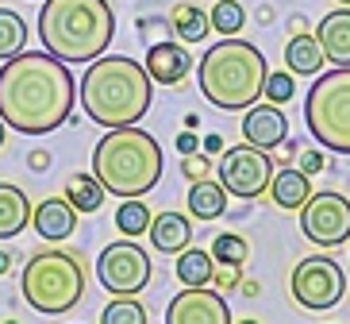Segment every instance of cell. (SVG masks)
Instances as JSON below:
<instances>
[{
	"label": "cell",
	"mask_w": 350,
	"mask_h": 324,
	"mask_svg": "<svg viewBox=\"0 0 350 324\" xmlns=\"http://www.w3.org/2000/svg\"><path fill=\"white\" fill-rule=\"evenodd\" d=\"M116 35V12L108 0H42L39 39L62 62H93Z\"/></svg>",
	"instance_id": "4"
},
{
	"label": "cell",
	"mask_w": 350,
	"mask_h": 324,
	"mask_svg": "<svg viewBox=\"0 0 350 324\" xmlns=\"http://www.w3.org/2000/svg\"><path fill=\"white\" fill-rule=\"evenodd\" d=\"M31 228L39 232V240L62 243L77 228V209L66 197H46L39 209H31Z\"/></svg>",
	"instance_id": "15"
},
{
	"label": "cell",
	"mask_w": 350,
	"mask_h": 324,
	"mask_svg": "<svg viewBox=\"0 0 350 324\" xmlns=\"http://www.w3.org/2000/svg\"><path fill=\"white\" fill-rule=\"evenodd\" d=\"M219 186L227 193H235V197L250 201L258 193H266L269 189V178H273V158L269 151L254 143H243V147H227L224 155H219Z\"/></svg>",
	"instance_id": "10"
},
{
	"label": "cell",
	"mask_w": 350,
	"mask_h": 324,
	"mask_svg": "<svg viewBox=\"0 0 350 324\" xmlns=\"http://www.w3.org/2000/svg\"><path fill=\"white\" fill-rule=\"evenodd\" d=\"M239 324H262V321H254V316H247V321H239Z\"/></svg>",
	"instance_id": "40"
},
{
	"label": "cell",
	"mask_w": 350,
	"mask_h": 324,
	"mask_svg": "<svg viewBox=\"0 0 350 324\" xmlns=\"http://www.w3.org/2000/svg\"><path fill=\"white\" fill-rule=\"evenodd\" d=\"M4 143H8V124L0 120V151H4Z\"/></svg>",
	"instance_id": "39"
},
{
	"label": "cell",
	"mask_w": 350,
	"mask_h": 324,
	"mask_svg": "<svg viewBox=\"0 0 350 324\" xmlns=\"http://www.w3.org/2000/svg\"><path fill=\"white\" fill-rule=\"evenodd\" d=\"M146 73H150V82L158 85H181L193 70V58H189L185 42H154L150 51H146Z\"/></svg>",
	"instance_id": "14"
},
{
	"label": "cell",
	"mask_w": 350,
	"mask_h": 324,
	"mask_svg": "<svg viewBox=\"0 0 350 324\" xmlns=\"http://www.w3.org/2000/svg\"><path fill=\"white\" fill-rule=\"evenodd\" d=\"M300 232L316 247H342L350 240V197H342V193H312L300 205Z\"/></svg>",
	"instance_id": "11"
},
{
	"label": "cell",
	"mask_w": 350,
	"mask_h": 324,
	"mask_svg": "<svg viewBox=\"0 0 350 324\" xmlns=\"http://www.w3.org/2000/svg\"><path fill=\"white\" fill-rule=\"evenodd\" d=\"M304 124L335 155H350V66L316 73L304 101Z\"/></svg>",
	"instance_id": "7"
},
{
	"label": "cell",
	"mask_w": 350,
	"mask_h": 324,
	"mask_svg": "<svg viewBox=\"0 0 350 324\" xmlns=\"http://www.w3.org/2000/svg\"><path fill=\"white\" fill-rule=\"evenodd\" d=\"M73 116L70 62L51 51H20L0 66V120L20 136H51Z\"/></svg>",
	"instance_id": "1"
},
{
	"label": "cell",
	"mask_w": 350,
	"mask_h": 324,
	"mask_svg": "<svg viewBox=\"0 0 350 324\" xmlns=\"http://www.w3.org/2000/svg\"><path fill=\"white\" fill-rule=\"evenodd\" d=\"M165 324H235L227 297L208 286H185L165 305Z\"/></svg>",
	"instance_id": "12"
},
{
	"label": "cell",
	"mask_w": 350,
	"mask_h": 324,
	"mask_svg": "<svg viewBox=\"0 0 350 324\" xmlns=\"http://www.w3.org/2000/svg\"><path fill=\"white\" fill-rule=\"evenodd\" d=\"M181 170H185V178L189 182H200V178H208V155H185V162H181Z\"/></svg>",
	"instance_id": "32"
},
{
	"label": "cell",
	"mask_w": 350,
	"mask_h": 324,
	"mask_svg": "<svg viewBox=\"0 0 350 324\" xmlns=\"http://www.w3.org/2000/svg\"><path fill=\"white\" fill-rule=\"evenodd\" d=\"M8 271H12V255L0 251V274H8Z\"/></svg>",
	"instance_id": "37"
},
{
	"label": "cell",
	"mask_w": 350,
	"mask_h": 324,
	"mask_svg": "<svg viewBox=\"0 0 350 324\" xmlns=\"http://www.w3.org/2000/svg\"><path fill=\"white\" fill-rule=\"evenodd\" d=\"M227 212V189L219 182H193L189 186V216L196 220H219Z\"/></svg>",
	"instance_id": "21"
},
{
	"label": "cell",
	"mask_w": 350,
	"mask_h": 324,
	"mask_svg": "<svg viewBox=\"0 0 350 324\" xmlns=\"http://www.w3.org/2000/svg\"><path fill=\"white\" fill-rule=\"evenodd\" d=\"M162 143L135 124L108 127L104 139L93 147V178L112 197H143L162 182Z\"/></svg>",
	"instance_id": "5"
},
{
	"label": "cell",
	"mask_w": 350,
	"mask_h": 324,
	"mask_svg": "<svg viewBox=\"0 0 350 324\" xmlns=\"http://www.w3.org/2000/svg\"><path fill=\"white\" fill-rule=\"evenodd\" d=\"M116 228L124 232L127 240H139L146 228H150V209H146L143 197H124L120 209H116Z\"/></svg>",
	"instance_id": "25"
},
{
	"label": "cell",
	"mask_w": 350,
	"mask_h": 324,
	"mask_svg": "<svg viewBox=\"0 0 350 324\" xmlns=\"http://www.w3.org/2000/svg\"><path fill=\"white\" fill-rule=\"evenodd\" d=\"M23 42H27V23H23V16L12 8H0V62L12 58V54H20Z\"/></svg>",
	"instance_id": "26"
},
{
	"label": "cell",
	"mask_w": 350,
	"mask_h": 324,
	"mask_svg": "<svg viewBox=\"0 0 350 324\" xmlns=\"http://www.w3.org/2000/svg\"><path fill=\"white\" fill-rule=\"evenodd\" d=\"M239 286H243V293H247V297H254V293H258V282H247V278H243Z\"/></svg>",
	"instance_id": "38"
},
{
	"label": "cell",
	"mask_w": 350,
	"mask_h": 324,
	"mask_svg": "<svg viewBox=\"0 0 350 324\" xmlns=\"http://www.w3.org/2000/svg\"><path fill=\"white\" fill-rule=\"evenodd\" d=\"M174 35L181 42H200L208 39V32H212V20H208L204 8H196V4H174Z\"/></svg>",
	"instance_id": "23"
},
{
	"label": "cell",
	"mask_w": 350,
	"mask_h": 324,
	"mask_svg": "<svg viewBox=\"0 0 350 324\" xmlns=\"http://www.w3.org/2000/svg\"><path fill=\"white\" fill-rule=\"evenodd\" d=\"M150 243H154V251L162 255H177L185 251L189 240H193V224H189V216H181V212H158V216H150Z\"/></svg>",
	"instance_id": "17"
},
{
	"label": "cell",
	"mask_w": 350,
	"mask_h": 324,
	"mask_svg": "<svg viewBox=\"0 0 350 324\" xmlns=\"http://www.w3.org/2000/svg\"><path fill=\"white\" fill-rule=\"evenodd\" d=\"M174 147H177V155H193L196 151V132H177Z\"/></svg>",
	"instance_id": "34"
},
{
	"label": "cell",
	"mask_w": 350,
	"mask_h": 324,
	"mask_svg": "<svg viewBox=\"0 0 350 324\" xmlns=\"http://www.w3.org/2000/svg\"><path fill=\"white\" fill-rule=\"evenodd\" d=\"M20 286H23V301L31 305L35 313L62 316L81 301L85 266L77 262V255L62 251V247L39 251V255L27 259V266H23V274H20Z\"/></svg>",
	"instance_id": "6"
},
{
	"label": "cell",
	"mask_w": 350,
	"mask_h": 324,
	"mask_svg": "<svg viewBox=\"0 0 350 324\" xmlns=\"http://www.w3.org/2000/svg\"><path fill=\"white\" fill-rule=\"evenodd\" d=\"M96 278L112 297H135L150 282V255L135 240H116L96 255Z\"/></svg>",
	"instance_id": "9"
},
{
	"label": "cell",
	"mask_w": 350,
	"mask_h": 324,
	"mask_svg": "<svg viewBox=\"0 0 350 324\" xmlns=\"http://www.w3.org/2000/svg\"><path fill=\"white\" fill-rule=\"evenodd\" d=\"M27 224H31V201H27V193L20 186H12V182H0V240L20 236Z\"/></svg>",
	"instance_id": "19"
},
{
	"label": "cell",
	"mask_w": 350,
	"mask_h": 324,
	"mask_svg": "<svg viewBox=\"0 0 350 324\" xmlns=\"http://www.w3.org/2000/svg\"><path fill=\"white\" fill-rule=\"evenodd\" d=\"M243 136L247 143L262 147V151H273L288 139V116L281 112V105H250L243 116Z\"/></svg>",
	"instance_id": "13"
},
{
	"label": "cell",
	"mask_w": 350,
	"mask_h": 324,
	"mask_svg": "<svg viewBox=\"0 0 350 324\" xmlns=\"http://www.w3.org/2000/svg\"><path fill=\"white\" fill-rule=\"evenodd\" d=\"M77 101H81L85 116L96 120L100 127H127L150 112L154 82H150L146 66L127 54H100L81 73Z\"/></svg>",
	"instance_id": "2"
},
{
	"label": "cell",
	"mask_w": 350,
	"mask_h": 324,
	"mask_svg": "<svg viewBox=\"0 0 350 324\" xmlns=\"http://www.w3.org/2000/svg\"><path fill=\"white\" fill-rule=\"evenodd\" d=\"M100 324H146V309L135 297H116L108 309H104Z\"/></svg>",
	"instance_id": "29"
},
{
	"label": "cell",
	"mask_w": 350,
	"mask_h": 324,
	"mask_svg": "<svg viewBox=\"0 0 350 324\" xmlns=\"http://www.w3.org/2000/svg\"><path fill=\"white\" fill-rule=\"evenodd\" d=\"M177 282L181 286H212V274H216V259L212 251H200V247H185L177 251Z\"/></svg>",
	"instance_id": "22"
},
{
	"label": "cell",
	"mask_w": 350,
	"mask_h": 324,
	"mask_svg": "<svg viewBox=\"0 0 350 324\" xmlns=\"http://www.w3.org/2000/svg\"><path fill=\"white\" fill-rule=\"evenodd\" d=\"M323 47H319V39L312 32H297L293 39H288L285 47V70L300 73V77H316L319 70H323Z\"/></svg>",
	"instance_id": "20"
},
{
	"label": "cell",
	"mask_w": 350,
	"mask_h": 324,
	"mask_svg": "<svg viewBox=\"0 0 350 324\" xmlns=\"http://www.w3.org/2000/svg\"><path fill=\"white\" fill-rule=\"evenodd\" d=\"M339 4H350V0H339Z\"/></svg>",
	"instance_id": "42"
},
{
	"label": "cell",
	"mask_w": 350,
	"mask_h": 324,
	"mask_svg": "<svg viewBox=\"0 0 350 324\" xmlns=\"http://www.w3.org/2000/svg\"><path fill=\"white\" fill-rule=\"evenodd\" d=\"M104 186L93 178V174H70V182H66V201H70L77 212H96L104 205Z\"/></svg>",
	"instance_id": "24"
},
{
	"label": "cell",
	"mask_w": 350,
	"mask_h": 324,
	"mask_svg": "<svg viewBox=\"0 0 350 324\" xmlns=\"http://www.w3.org/2000/svg\"><path fill=\"white\" fill-rule=\"evenodd\" d=\"M204 151H208V155H219V151H224V139H219V136H208V139H204Z\"/></svg>",
	"instance_id": "36"
},
{
	"label": "cell",
	"mask_w": 350,
	"mask_h": 324,
	"mask_svg": "<svg viewBox=\"0 0 350 324\" xmlns=\"http://www.w3.org/2000/svg\"><path fill=\"white\" fill-rule=\"evenodd\" d=\"M269 197H273V205H278V209L297 212L300 205H304V201L312 197V182H308V174H304V170H293V166L273 170V178H269Z\"/></svg>",
	"instance_id": "18"
},
{
	"label": "cell",
	"mask_w": 350,
	"mask_h": 324,
	"mask_svg": "<svg viewBox=\"0 0 350 324\" xmlns=\"http://www.w3.org/2000/svg\"><path fill=\"white\" fill-rule=\"evenodd\" d=\"M288 290H293L297 305H304L312 313H327L347 293V274H342V266L331 255H308V259H300L293 266Z\"/></svg>",
	"instance_id": "8"
},
{
	"label": "cell",
	"mask_w": 350,
	"mask_h": 324,
	"mask_svg": "<svg viewBox=\"0 0 350 324\" xmlns=\"http://www.w3.org/2000/svg\"><path fill=\"white\" fill-rule=\"evenodd\" d=\"M323 162H327V158L319 155V151H304V155H300V170H304V174H319V170H323Z\"/></svg>",
	"instance_id": "33"
},
{
	"label": "cell",
	"mask_w": 350,
	"mask_h": 324,
	"mask_svg": "<svg viewBox=\"0 0 350 324\" xmlns=\"http://www.w3.org/2000/svg\"><path fill=\"white\" fill-rule=\"evenodd\" d=\"M250 255V243L243 240V236H235V232H219L216 240H212V259L216 262H247Z\"/></svg>",
	"instance_id": "28"
},
{
	"label": "cell",
	"mask_w": 350,
	"mask_h": 324,
	"mask_svg": "<svg viewBox=\"0 0 350 324\" xmlns=\"http://www.w3.org/2000/svg\"><path fill=\"white\" fill-rule=\"evenodd\" d=\"M4 324H20V321H4Z\"/></svg>",
	"instance_id": "41"
},
{
	"label": "cell",
	"mask_w": 350,
	"mask_h": 324,
	"mask_svg": "<svg viewBox=\"0 0 350 324\" xmlns=\"http://www.w3.org/2000/svg\"><path fill=\"white\" fill-rule=\"evenodd\" d=\"M316 39L323 47V58L331 66H350V4L327 12L316 27Z\"/></svg>",
	"instance_id": "16"
},
{
	"label": "cell",
	"mask_w": 350,
	"mask_h": 324,
	"mask_svg": "<svg viewBox=\"0 0 350 324\" xmlns=\"http://www.w3.org/2000/svg\"><path fill=\"white\" fill-rule=\"evenodd\" d=\"M297 93V82H293V73L288 70H269L266 73V85H262V97H266L269 105H288Z\"/></svg>",
	"instance_id": "30"
},
{
	"label": "cell",
	"mask_w": 350,
	"mask_h": 324,
	"mask_svg": "<svg viewBox=\"0 0 350 324\" xmlns=\"http://www.w3.org/2000/svg\"><path fill=\"white\" fill-rule=\"evenodd\" d=\"M27 166L39 170V174H42V170L51 166V155H46V151H31V155H27Z\"/></svg>",
	"instance_id": "35"
},
{
	"label": "cell",
	"mask_w": 350,
	"mask_h": 324,
	"mask_svg": "<svg viewBox=\"0 0 350 324\" xmlns=\"http://www.w3.org/2000/svg\"><path fill=\"white\" fill-rule=\"evenodd\" d=\"M266 73V54L254 42L224 35L204 51V58L196 66V85H200V97L208 105H216L219 112H247L262 97Z\"/></svg>",
	"instance_id": "3"
},
{
	"label": "cell",
	"mask_w": 350,
	"mask_h": 324,
	"mask_svg": "<svg viewBox=\"0 0 350 324\" xmlns=\"http://www.w3.org/2000/svg\"><path fill=\"white\" fill-rule=\"evenodd\" d=\"M208 20H212V32L239 35L243 32V23H247V8H243L239 0H216L212 12H208Z\"/></svg>",
	"instance_id": "27"
},
{
	"label": "cell",
	"mask_w": 350,
	"mask_h": 324,
	"mask_svg": "<svg viewBox=\"0 0 350 324\" xmlns=\"http://www.w3.org/2000/svg\"><path fill=\"white\" fill-rule=\"evenodd\" d=\"M239 282H243V266L239 262H219V271L212 274V286H219V290H235Z\"/></svg>",
	"instance_id": "31"
}]
</instances>
